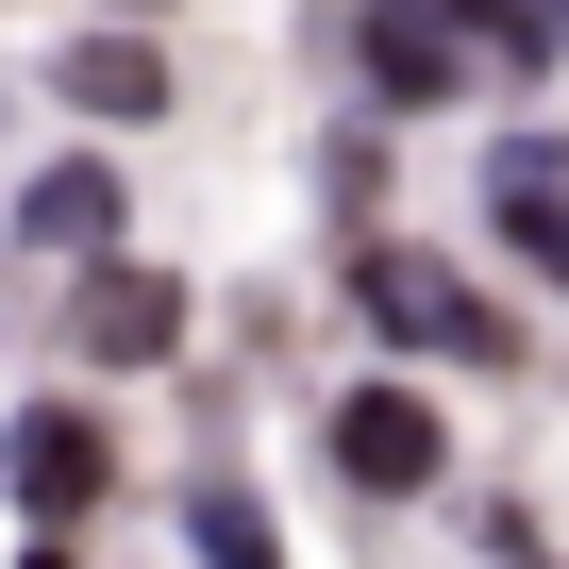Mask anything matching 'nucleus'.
I'll use <instances>...</instances> for the list:
<instances>
[{
	"label": "nucleus",
	"instance_id": "f257e3e1",
	"mask_svg": "<svg viewBox=\"0 0 569 569\" xmlns=\"http://www.w3.org/2000/svg\"><path fill=\"white\" fill-rule=\"evenodd\" d=\"M352 319H369L386 352H436V369H502V352H519V319L486 302V284L436 268V251H402V234H352Z\"/></svg>",
	"mask_w": 569,
	"mask_h": 569
},
{
	"label": "nucleus",
	"instance_id": "f03ea898",
	"mask_svg": "<svg viewBox=\"0 0 569 569\" xmlns=\"http://www.w3.org/2000/svg\"><path fill=\"white\" fill-rule=\"evenodd\" d=\"M0 486H18V519H34V536L101 519V486H118V436H101V402H18V419H0Z\"/></svg>",
	"mask_w": 569,
	"mask_h": 569
},
{
	"label": "nucleus",
	"instance_id": "7ed1b4c3",
	"mask_svg": "<svg viewBox=\"0 0 569 569\" xmlns=\"http://www.w3.org/2000/svg\"><path fill=\"white\" fill-rule=\"evenodd\" d=\"M84 369H184V284L151 251H84V319H68Z\"/></svg>",
	"mask_w": 569,
	"mask_h": 569
},
{
	"label": "nucleus",
	"instance_id": "20e7f679",
	"mask_svg": "<svg viewBox=\"0 0 569 569\" xmlns=\"http://www.w3.org/2000/svg\"><path fill=\"white\" fill-rule=\"evenodd\" d=\"M352 68H369V101L386 118H436V101H469L486 68H469V34H452V0H369L352 18Z\"/></svg>",
	"mask_w": 569,
	"mask_h": 569
},
{
	"label": "nucleus",
	"instance_id": "39448f33",
	"mask_svg": "<svg viewBox=\"0 0 569 569\" xmlns=\"http://www.w3.org/2000/svg\"><path fill=\"white\" fill-rule=\"evenodd\" d=\"M486 218H502V251L552 284V302H569V134H486Z\"/></svg>",
	"mask_w": 569,
	"mask_h": 569
},
{
	"label": "nucleus",
	"instance_id": "423d86ee",
	"mask_svg": "<svg viewBox=\"0 0 569 569\" xmlns=\"http://www.w3.org/2000/svg\"><path fill=\"white\" fill-rule=\"evenodd\" d=\"M336 469H352V502H419V486L452 469V419H436L419 386H352V402H336Z\"/></svg>",
	"mask_w": 569,
	"mask_h": 569
},
{
	"label": "nucleus",
	"instance_id": "0eeeda50",
	"mask_svg": "<svg viewBox=\"0 0 569 569\" xmlns=\"http://www.w3.org/2000/svg\"><path fill=\"white\" fill-rule=\"evenodd\" d=\"M118 218H134V184H118L101 151H68V168L18 184V251H68V268H84V251H118Z\"/></svg>",
	"mask_w": 569,
	"mask_h": 569
},
{
	"label": "nucleus",
	"instance_id": "6e6552de",
	"mask_svg": "<svg viewBox=\"0 0 569 569\" xmlns=\"http://www.w3.org/2000/svg\"><path fill=\"white\" fill-rule=\"evenodd\" d=\"M51 101H68V118H101V134H134V118H168V51H151V34H68Z\"/></svg>",
	"mask_w": 569,
	"mask_h": 569
},
{
	"label": "nucleus",
	"instance_id": "1a4fd4ad",
	"mask_svg": "<svg viewBox=\"0 0 569 569\" xmlns=\"http://www.w3.org/2000/svg\"><path fill=\"white\" fill-rule=\"evenodd\" d=\"M452 34H469V68H502V84H536V68L569 51V0H452Z\"/></svg>",
	"mask_w": 569,
	"mask_h": 569
},
{
	"label": "nucleus",
	"instance_id": "9d476101",
	"mask_svg": "<svg viewBox=\"0 0 569 569\" xmlns=\"http://www.w3.org/2000/svg\"><path fill=\"white\" fill-rule=\"evenodd\" d=\"M184 552H201V569H284V536H268V502H251L234 469L184 486Z\"/></svg>",
	"mask_w": 569,
	"mask_h": 569
},
{
	"label": "nucleus",
	"instance_id": "9b49d317",
	"mask_svg": "<svg viewBox=\"0 0 569 569\" xmlns=\"http://www.w3.org/2000/svg\"><path fill=\"white\" fill-rule=\"evenodd\" d=\"M34 569H68V536H34Z\"/></svg>",
	"mask_w": 569,
	"mask_h": 569
}]
</instances>
